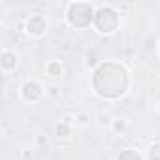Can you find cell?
I'll return each mask as SVG.
<instances>
[{"instance_id": "1", "label": "cell", "mask_w": 160, "mask_h": 160, "mask_svg": "<svg viewBox=\"0 0 160 160\" xmlns=\"http://www.w3.org/2000/svg\"><path fill=\"white\" fill-rule=\"evenodd\" d=\"M92 91L104 100H119L130 89V73L124 64L115 60L100 62L92 70Z\"/></svg>"}, {"instance_id": "2", "label": "cell", "mask_w": 160, "mask_h": 160, "mask_svg": "<svg viewBox=\"0 0 160 160\" xmlns=\"http://www.w3.org/2000/svg\"><path fill=\"white\" fill-rule=\"evenodd\" d=\"M92 27L102 36H113L121 27V13L111 4H100L96 8Z\"/></svg>"}, {"instance_id": "3", "label": "cell", "mask_w": 160, "mask_h": 160, "mask_svg": "<svg viewBox=\"0 0 160 160\" xmlns=\"http://www.w3.org/2000/svg\"><path fill=\"white\" fill-rule=\"evenodd\" d=\"M96 8L91 2H70L66 8V23L72 28L83 30L92 25Z\"/></svg>"}, {"instance_id": "4", "label": "cell", "mask_w": 160, "mask_h": 160, "mask_svg": "<svg viewBox=\"0 0 160 160\" xmlns=\"http://www.w3.org/2000/svg\"><path fill=\"white\" fill-rule=\"evenodd\" d=\"M19 94L27 104H38L45 94V87L36 79H27L19 89Z\"/></svg>"}, {"instance_id": "5", "label": "cell", "mask_w": 160, "mask_h": 160, "mask_svg": "<svg viewBox=\"0 0 160 160\" xmlns=\"http://www.w3.org/2000/svg\"><path fill=\"white\" fill-rule=\"evenodd\" d=\"M25 32L30 38H43L47 32V19L42 13H32L25 23Z\"/></svg>"}, {"instance_id": "6", "label": "cell", "mask_w": 160, "mask_h": 160, "mask_svg": "<svg viewBox=\"0 0 160 160\" xmlns=\"http://www.w3.org/2000/svg\"><path fill=\"white\" fill-rule=\"evenodd\" d=\"M17 64H19L17 53L12 51V49H4L2 55H0V68H2V72L4 73H12L17 68Z\"/></svg>"}, {"instance_id": "7", "label": "cell", "mask_w": 160, "mask_h": 160, "mask_svg": "<svg viewBox=\"0 0 160 160\" xmlns=\"http://www.w3.org/2000/svg\"><path fill=\"white\" fill-rule=\"evenodd\" d=\"M45 73H47L49 77H53V79L62 77V75H64V66H62V62L57 60V58L47 60V62H45Z\"/></svg>"}, {"instance_id": "8", "label": "cell", "mask_w": 160, "mask_h": 160, "mask_svg": "<svg viewBox=\"0 0 160 160\" xmlns=\"http://www.w3.org/2000/svg\"><path fill=\"white\" fill-rule=\"evenodd\" d=\"M55 136L60 139V138H70L72 136V122L70 119H64V121H58L55 124Z\"/></svg>"}, {"instance_id": "9", "label": "cell", "mask_w": 160, "mask_h": 160, "mask_svg": "<svg viewBox=\"0 0 160 160\" xmlns=\"http://www.w3.org/2000/svg\"><path fill=\"white\" fill-rule=\"evenodd\" d=\"M115 160H143V154L138 149H122Z\"/></svg>"}, {"instance_id": "10", "label": "cell", "mask_w": 160, "mask_h": 160, "mask_svg": "<svg viewBox=\"0 0 160 160\" xmlns=\"http://www.w3.org/2000/svg\"><path fill=\"white\" fill-rule=\"evenodd\" d=\"M126 128H128V122H126L124 119H113V121H111V130H113L115 134H124Z\"/></svg>"}, {"instance_id": "11", "label": "cell", "mask_w": 160, "mask_h": 160, "mask_svg": "<svg viewBox=\"0 0 160 160\" xmlns=\"http://www.w3.org/2000/svg\"><path fill=\"white\" fill-rule=\"evenodd\" d=\"M147 158H149V160H160V141H154V143L149 147Z\"/></svg>"}, {"instance_id": "12", "label": "cell", "mask_w": 160, "mask_h": 160, "mask_svg": "<svg viewBox=\"0 0 160 160\" xmlns=\"http://www.w3.org/2000/svg\"><path fill=\"white\" fill-rule=\"evenodd\" d=\"M91 113H87V111H81V113H75V117H73V121L77 122V124H87V122H91Z\"/></svg>"}, {"instance_id": "13", "label": "cell", "mask_w": 160, "mask_h": 160, "mask_svg": "<svg viewBox=\"0 0 160 160\" xmlns=\"http://www.w3.org/2000/svg\"><path fill=\"white\" fill-rule=\"evenodd\" d=\"M49 94L51 96H58V87H49Z\"/></svg>"}, {"instance_id": "14", "label": "cell", "mask_w": 160, "mask_h": 160, "mask_svg": "<svg viewBox=\"0 0 160 160\" xmlns=\"http://www.w3.org/2000/svg\"><path fill=\"white\" fill-rule=\"evenodd\" d=\"M158 53H160V42H158Z\"/></svg>"}, {"instance_id": "15", "label": "cell", "mask_w": 160, "mask_h": 160, "mask_svg": "<svg viewBox=\"0 0 160 160\" xmlns=\"http://www.w3.org/2000/svg\"><path fill=\"white\" fill-rule=\"evenodd\" d=\"M158 111H160V102H158Z\"/></svg>"}]
</instances>
